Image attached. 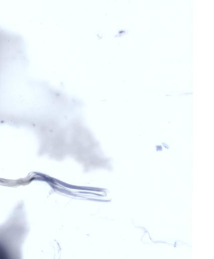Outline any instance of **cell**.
I'll return each instance as SVG.
<instances>
[{"label": "cell", "mask_w": 214, "mask_h": 259, "mask_svg": "<svg viewBox=\"0 0 214 259\" xmlns=\"http://www.w3.org/2000/svg\"><path fill=\"white\" fill-rule=\"evenodd\" d=\"M27 63L21 37L0 29V125L34 132L52 116L57 90L28 76Z\"/></svg>", "instance_id": "1"}]
</instances>
